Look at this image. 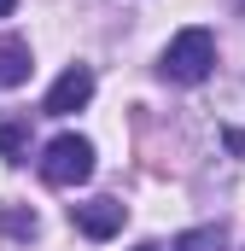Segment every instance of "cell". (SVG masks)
Instances as JSON below:
<instances>
[{"mask_svg":"<svg viewBox=\"0 0 245 251\" xmlns=\"http://www.w3.org/2000/svg\"><path fill=\"white\" fill-rule=\"evenodd\" d=\"M122 210L117 199H88V204H70V222L88 234V240H111V234H122Z\"/></svg>","mask_w":245,"mask_h":251,"instance_id":"cell-4","label":"cell"},{"mask_svg":"<svg viewBox=\"0 0 245 251\" xmlns=\"http://www.w3.org/2000/svg\"><path fill=\"white\" fill-rule=\"evenodd\" d=\"M94 176V140L82 134H53L41 146V181L47 187H82Z\"/></svg>","mask_w":245,"mask_h":251,"instance_id":"cell-2","label":"cell"},{"mask_svg":"<svg viewBox=\"0 0 245 251\" xmlns=\"http://www.w3.org/2000/svg\"><path fill=\"white\" fill-rule=\"evenodd\" d=\"M175 251H222V222L216 228H187L175 240Z\"/></svg>","mask_w":245,"mask_h":251,"instance_id":"cell-8","label":"cell"},{"mask_svg":"<svg viewBox=\"0 0 245 251\" xmlns=\"http://www.w3.org/2000/svg\"><path fill=\"white\" fill-rule=\"evenodd\" d=\"M0 228H6L12 240H35L41 216H35V210H24V204H6V210H0Z\"/></svg>","mask_w":245,"mask_h":251,"instance_id":"cell-7","label":"cell"},{"mask_svg":"<svg viewBox=\"0 0 245 251\" xmlns=\"http://www.w3.org/2000/svg\"><path fill=\"white\" fill-rule=\"evenodd\" d=\"M29 70H35L29 41H24V35H0V94H6V88H24Z\"/></svg>","mask_w":245,"mask_h":251,"instance_id":"cell-5","label":"cell"},{"mask_svg":"<svg viewBox=\"0 0 245 251\" xmlns=\"http://www.w3.org/2000/svg\"><path fill=\"white\" fill-rule=\"evenodd\" d=\"M134 251H164V246H134Z\"/></svg>","mask_w":245,"mask_h":251,"instance_id":"cell-10","label":"cell"},{"mask_svg":"<svg viewBox=\"0 0 245 251\" xmlns=\"http://www.w3.org/2000/svg\"><path fill=\"white\" fill-rule=\"evenodd\" d=\"M88 100H94V70H88V64H70L59 82L47 88L41 111H47V117H70V111H82Z\"/></svg>","mask_w":245,"mask_h":251,"instance_id":"cell-3","label":"cell"},{"mask_svg":"<svg viewBox=\"0 0 245 251\" xmlns=\"http://www.w3.org/2000/svg\"><path fill=\"white\" fill-rule=\"evenodd\" d=\"M12 12H18V0H0V18H12Z\"/></svg>","mask_w":245,"mask_h":251,"instance_id":"cell-9","label":"cell"},{"mask_svg":"<svg viewBox=\"0 0 245 251\" xmlns=\"http://www.w3.org/2000/svg\"><path fill=\"white\" fill-rule=\"evenodd\" d=\"M210 64H216V35L193 24V29H181V35H170V47L158 53V76H164V82L193 88V82H204V76H210Z\"/></svg>","mask_w":245,"mask_h":251,"instance_id":"cell-1","label":"cell"},{"mask_svg":"<svg viewBox=\"0 0 245 251\" xmlns=\"http://www.w3.org/2000/svg\"><path fill=\"white\" fill-rule=\"evenodd\" d=\"M0 158L6 164L29 158V117H0Z\"/></svg>","mask_w":245,"mask_h":251,"instance_id":"cell-6","label":"cell"}]
</instances>
